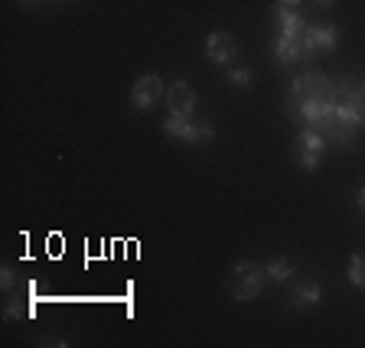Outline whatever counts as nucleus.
<instances>
[{
  "mask_svg": "<svg viewBox=\"0 0 365 348\" xmlns=\"http://www.w3.org/2000/svg\"><path fill=\"white\" fill-rule=\"evenodd\" d=\"M264 273H267V280H274V283H287L290 273H294V267H290L287 258H274V260H267Z\"/></svg>",
  "mask_w": 365,
  "mask_h": 348,
  "instance_id": "nucleus-13",
  "label": "nucleus"
},
{
  "mask_svg": "<svg viewBox=\"0 0 365 348\" xmlns=\"http://www.w3.org/2000/svg\"><path fill=\"white\" fill-rule=\"evenodd\" d=\"M319 300H323V290H319V283H313V280L294 287V293H290V306H294V310H317Z\"/></svg>",
  "mask_w": 365,
  "mask_h": 348,
  "instance_id": "nucleus-12",
  "label": "nucleus"
},
{
  "mask_svg": "<svg viewBox=\"0 0 365 348\" xmlns=\"http://www.w3.org/2000/svg\"><path fill=\"white\" fill-rule=\"evenodd\" d=\"M167 105H170V114L192 117V111H196V91H192L186 82H173L167 88Z\"/></svg>",
  "mask_w": 365,
  "mask_h": 348,
  "instance_id": "nucleus-10",
  "label": "nucleus"
},
{
  "mask_svg": "<svg viewBox=\"0 0 365 348\" xmlns=\"http://www.w3.org/2000/svg\"><path fill=\"white\" fill-rule=\"evenodd\" d=\"M160 95H167L163 78L147 72V75H140L134 82V88H130V105H134V111H150V107L160 101Z\"/></svg>",
  "mask_w": 365,
  "mask_h": 348,
  "instance_id": "nucleus-6",
  "label": "nucleus"
},
{
  "mask_svg": "<svg viewBox=\"0 0 365 348\" xmlns=\"http://www.w3.org/2000/svg\"><path fill=\"white\" fill-rule=\"evenodd\" d=\"M225 78H228V85H235V88H248L251 85V68L248 65H228Z\"/></svg>",
  "mask_w": 365,
  "mask_h": 348,
  "instance_id": "nucleus-16",
  "label": "nucleus"
},
{
  "mask_svg": "<svg viewBox=\"0 0 365 348\" xmlns=\"http://www.w3.org/2000/svg\"><path fill=\"white\" fill-rule=\"evenodd\" d=\"M264 280H267V273L261 270L255 260H238V264L232 267V273H228L225 287L235 303H248V300H255V296L264 290Z\"/></svg>",
  "mask_w": 365,
  "mask_h": 348,
  "instance_id": "nucleus-1",
  "label": "nucleus"
},
{
  "mask_svg": "<svg viewBox=\"0 0 365 348\" xmlns=\"http://www.w3.org/2000/svg\"><path fill=\"white\" fill-rule=\"evenodd\" d=\"M323 150H327V137L319 134V130L304 127L294 137V159H297V167L307 169V173H313V169L319 167Z\"/></svg>",
  "mask_w": 365,
  "mask_h": 348,
  "instance_id": "nucleus-3",
  "label": "nucleus"
},
{
  "mask_svg": "<svg viewBox=\"0 0 365 348\" xmlns=\"http://www.w3.org/2000/svg\"><path fill=\"white\" fill-rule=\"evenodd\" d=\"M336 95V82H329L319 72H304L290 85V101H327Z\"/></svg>",
  "mask_w": 365,
  "mask_h": 348,
  "instance_id": "nucleus-4",
  "label": "nucleus"
},
{
  "mask_svg": "<svg viewBox=\"0 0 365 348\" xmlns=\"http://www.w3.org/2000/svg\"><path fill=\"white\" fill-rule=\"evenodd\" d=\"M271 49H274V59L281 62V65H297V62L310 59V53L304 49V39H290V36H281V33H277Z\"/></svg>",
  "mask_w": 365,
  "mask_h": 348,
  "instance_id": "nucleus-9",
  "label": "nucleus"
},
{
  "mask_svg": "<svg viewBox=\"0 0 365 348\" xmlns=\"http://www.w3.org/2000/svg\"><path fill=\"white\" fill-rule=\"evenodd\" d=\"M274 23H277L281 36H290V39H304L307 26H310L304 10H300V0H277L274 4Z\"/></svg>",
  "mask_w": 365,
  "mask_h": 348,
  "instance_id": "nucleus-5",
  "label": "nucleus"
},
{
  "mask_svg": "<svg viewBox=\"0 0 365 348\" xmlns=\"http://www.w3.org/2000/svg\"><path fill=\"white\" fill-rule=\"evenodd\" d=\"M163 134L170 140H182V144H205L215 137V127L209 121H190L182 114H167L163 121Z\"/></svg>",
  "mask_w": 365,
  "mask_h": 348,
  "instance_id": "nucleus-2",
  "label": "nucleus"
},
{
  "mask_svg": "<svg viewBox=\"0 0 365 348\" xmlns=\"http://www.w3.org/2000/svg\"><path fill=\"white\" fill-rule=\"evenodd\" d=\"M349 283L359 290H365V254L362 251H356L349 258Z\"/></svg>",
  "mask_w": 365,
  "mask_h": 348,
  "instance_id": "nucleus-14",
  "label": "nucleus"
},
{
  "mask_svg": "<svg viewBox=\"0 0 365 348\" xmlns=\"http://www.w3.org/2000/svg\"><path fill=\"white\" fill-rule=\"evenodd\" d=\"M205 49H209V59L219 62V65H232L238 59V43L232 33H209Z\"/></svg>",
  "mask_w": 365,
  "mask_h": 348,
  "instance_id": "nucleus-8",
  "label": "nucleus"
},
{
  "mask_svg": "<svg viewBox=\"0 0 365 348\" xmlns=\"http://www.w3.org/2000/svg\"><path fill=\"white\" fill-rule=\"evenodd\" d=\"M0 287L7 290V293L16 287V273H14V267H0Z\"/></svg>",
  "mask_w": 365,
  "mask_h": 348,
  "instance_id": "nucleus-17",
  "label": "nucleus"
},
{
  "mask_svg": "<svg viewBox=\"0 0 365 348\" xmlns=\"http://www.w3.org/2000/svg\"><path fill=\"white\" fill-rule=\"evenodd\" d=\"M39 4H43V0H20V7H23V10H36Z\"/></svg>",
  "mask_w": 365,
  "mask_h": 348,
  "instance_id": "nucleus-18",
  "label": "nucleus"
},
{
  "mask_svg": "<svg viewBox=\"0 0 365 348\" xmlns=\"http://www.w3.org/2000/svg\"><path fill=\"white\" fill-rule=\"evenodd\" d=\"M23 316H26V300L23 296H10L7 306H4V319L7 322H20Z\"/></svg>",
  "mask_w": 365,
  "mask_h": 348,
  "instance_id": "nucleus-15",
  "label": "nucleus"
},
{
  "mask_svg": "<svg viewBox=\"0 0 365 348\" xmlns=\"http://www.w3.org/2000/svg\"><path fill=\"white\" fill-rule=\"evenodd\" d=\"M356 202H359V209L365 212V189H359V196H356Z\"/></svg>",
  "mask_w": 365,
  "mask_h": 348,
  "instance_id": "nucleus-19",
  "label": "nucleus"
},
{
  "mask_svg": "<svg viewBox=\"0 0 365 348\" xmlns=\"http://www.w3.org/2000/svg\"><path fill=\"white\" fill-rule=\"evenodd\" d=\"M336 101H339V105H349L352 111H359L365 117V82H359V78H342V82L336 85Z\"/></svg>",
  "mask_w": 365,
  "mask_h": 348,
  "instance_id": "nucleus-11",
  "label": "nucleus"
},
{
  "mask_svg": "<svg viewBox=\"0 0 365 348\" xmlns=\"http://www.w3.org/2000/svg\"><path fill=\"white\" fill-rule=\"evenodd\" d=\"M336 39H339L336 23H317V26H307L304 49L310 53V59H313L317 53H333V49H336Z\"/></svg>",
  "mask_w": 365,
  "mask_h": 348,
  "instance_id": "nucleus-7",
  "label": "nucleus"
},
{
  "mask_svg": "<svg viewBox=\"0 0 365 348\" xmlns=\"http://www.w3.org/2000/svg\"><path fill=\"white\" fill-rule=\"evenodd\" d=\"M317 7H333V0H313Z\"/></svg>",
  "mask_w": 365,
  "mask_h": 348,
  "instance_id": "nucleus-20",
  "label": "nucleus"
}]
</instances>
